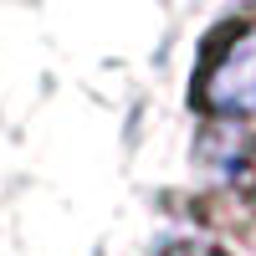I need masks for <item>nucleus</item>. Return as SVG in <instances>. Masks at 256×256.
<instances>
[{
  "instance_id": "f257e3e1",
  "label": "nucleus",
  "mask_w": 256,
  "mask_h": 256,
  "mask_svg": "<svg viewBox=\"0 0 256 256\" xmlns=\"http://www.w3.org/2000/svg\"><path fill=\"white\" fill-rule=\"evenodd\" d=\"M195 108L205 118L241 123L256 118V16L216 31L195 72Z\"/></svg>"
}]
</instances>
